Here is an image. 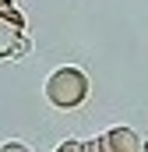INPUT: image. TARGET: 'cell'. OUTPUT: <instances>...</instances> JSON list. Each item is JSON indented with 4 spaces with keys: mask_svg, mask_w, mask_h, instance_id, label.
<instances>
[{
    "mask_svg": "<svg viewBox=\"0 0 148 152\" xmlns=\"http://www.w3.org/2000/svg\"><path fill=\"white\" fill-rule=\"evenodd\" d=\"M0 152H32V149H28L25 142H4V145H0Z\"/></svg>",
    "mask_w": 148,
    "mask_h": 152,
    "instance_id": "7",
    "label": "cell"
},
{
    "mask_svg": "<svg viewBox=\"0 0 148 152\" xmlns=\"http://www.w3.org/2000/svg\"><path fill=\"white\" fill-rule=\"evenodd\" d=\"M141 152H148V138H141Z\"/></svg>",
    "mask_w": 148,
    "mask_h": 152,
    "instance_id": "8",
    "label": "cell"
},
{
    "mask_svg": "<svg viewBox=\"0 0 148 152\" xmlns=\"http://www.w3.org/2000/svg\"><path fill=\"white\" fill-rule=\"evenodd\" d=\"M28 46L32 42L25 36V28H18V25L0 18V60H18V57L28 53Z\"/></svg>",
    "mask_w": 148,
    "mask_h": 152,
    "instance_id": "2",
    "label": "cell"
},
{
    "mask_svg": "<svg viewBox=\"0 0 148 152\" xmlns=\"http://www.w3.org/2000/svg\"><path fill=\"white\" fill-rule=\"evenodd\" d=\"M0 18H4V21H11V25H18V28H25V14H21V11L14 7V0L0 7Z\"/></svg>",
    "mask_w": 148,
    "mask_h": 152,
    "instance_id": "4",
    "label": "cell"
},
{
    "mask_svg": "<svg viewBox=\"0 0 148 152\" xmlns=\"http://www.w3.org/2000/svg\"><path fill=\"white\" fill-rule=\"evenodd\" d=\"M88 92H92L88 75H85L81 67H71V64L57 67L53 75L46 78V99H49V106H57V110H78V106H85Z\"/></svg>",
    "mask_w": 148,
    "mask_h": 152,
    "instance_id": "1",
    "label": "cell"
},
{
    "mask_svg": "<svg viewBox=\"0 0 148 152\" xmlns=\"http://www.w3.org/2000/svg\"><path fill=\"white\" fill-rule=\"evenodd\" d=\"M102 138V149L106 152H141V134L134 131V127H110L106 134H99Z\"/></svg>",
    "mask_w": 148,
    "mask_h": 152,
    "instance_id": "3",
    "label": "cell"
},
{
    "mask_svg": "<svg viewBox=\"0 0 148 152\" xmlns=\"http://www.w3.org/2000/svg\"><path fill=\"white\" fill-rule=\"evenodd\" d=\"M53 152H81V142H78V138H64Z\"/></svg>",
    "mask_w": 148,
    "mask_h": 152,
    "instance_id": "5",
    "label": "cell"
},
{
    "mask_svg": "<svg viewBox=\"0 0 148 152\" xmlns=\"http://www.w3.org/2000/svg\"><path fill=\"white\" fill-rule=\"evenodd\" d=\"M81 152H106L102 149V138H85L81 142Z\"/></svg>",
    "mask_w": 148,
    "mask_h": 152,
    "instance_id": "6",
    "label": "cell"
}]
</instances>
